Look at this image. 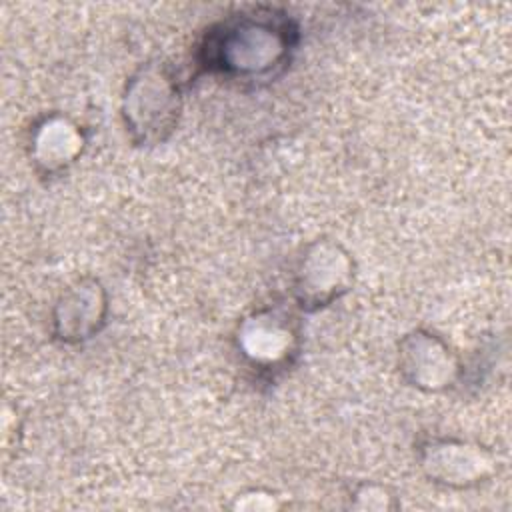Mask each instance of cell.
Returning a JSON list of instances; mask_svg holds the SVG:
<instances>
[{
  "mask_svg": "<svg viewBox=\"0 0 512 512\" xmlns=\"http://www.w3.org/2000/svg\"><path fill=\"white\" fill-rule=\"evenodd\" d=\"M422 466L434 482L446 486H472L492 474L494 458L482 446L440 440L424 448Z\"/></svg>",
  "mask_w": 512,
  "mask_h": 512,
  "instance_id": "cell-1",
  "label": "cell"
},
{
  "mask_svg": "<svg viewBox=\"0 0 512 512\" xmlns=\"http://www.w3.org/2000/svg\"><path fill=\"white\" fill-rule=\"evenodd\" d=\"M174 112V88L162 72L146 70L134 78L126 96V116L134 130H140L144 138L160 136L170 128Z\"/></svg>",
  "mask_w": 512,
  "mask_h": 512,
  "instance_id": "cell-2",
  "label": "cell"
},
{
  "mask_svg": "<svg viewBox=\"0 0 512 512\" xmlns=\"http://www.w3.org/2000/svg\"><path fill=\"white\" fill-rule=\"evenodd\" d=\"M400 364L414 386L428 390L450 384L456 374L452 352L438 338L424 332H416L402 342Z\"/></svg>",
  "mask_w": 512,
  "mask_h": 512,
  "instance_id": "cell-3",
  "label": "cell"
},
{
  "mask_svg": "<svg viewBox=\"0 0 512 512\" xmlns=\"http://www.w3.org/2000/svg\"><path fill=\"white\" fill-rule=\"evenodd\" d=\"M350 280V262L334 244H316L300 266L298 290L306 302L322 304Z\"/></svg>",
  "mask_w": 512,
  "mask_h": 512,
  "instance_id": "cell-4",
  "label": "cell"
},
{
  "mask_svg": "<svg viewBox=\"0 0 512 512\" xmlns=\"http://www.w3.org/2000/svg\"><path fill=\"white\" fill-rule=\"evenodd\" d=\"M232 32L234 34H230L224 44V56L228 62L226 66L238 72L264 70L270 62H276L282 52V42L274 30L248 24Z\"/></svg>",
  "mask_w": 512,
  "mask_h": 512,
  "instance_id": "cell-5",
  "label": "cell"
},
{
  "mask_svg": "<svg viewBox=\"0 0 512 512\" xmlns=\"http://www.w3.org/2000/svg\"><path fill=\"white\" fill-rule=\"evenodd\" d=\"M292 344V330L274 312H260L240 328V346L254 362H276L286 356Z\"/></svg>",
  "mask_w": 512,
  "mask_h": 512,
  "instance_id": "cell-6",
  "label": "cell"
},
{
  "mask_svg": "<svg viewBox=\"0 0 512 512\" xmlns=\"http://www.w3.org/2000/svg\"><path fill=\"white\" fill-rule=\"evenodd\" d=\"M80 148L82 136L78 126L62 116L48 118L34 136L36 160L48 170H58L70 164L80 154Z\"/></svg>",
  "mask_w": 512,
  "mask_h": 512,
  "instance_id": "cell-7",
  "label": "cell"
},
{
  "mask_svg": "<svg viewBox=\"0 0 512 512\" xmlns=\"http://www.w3.org/2000/svg\"><path fill=\"white\" fill-rule=\"evenodd\" d=\"M360 492L370 496V500L366 498V500L356 502V508H362V510H388V508H392V496H388L384 488L364 486Z\"/></svg>",
  "mask_w": 512,
  "mask_h": 512,
  "instance_id": "cell-8",
  "label": "cell"
}]
</instances>
